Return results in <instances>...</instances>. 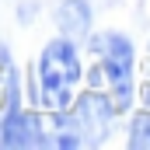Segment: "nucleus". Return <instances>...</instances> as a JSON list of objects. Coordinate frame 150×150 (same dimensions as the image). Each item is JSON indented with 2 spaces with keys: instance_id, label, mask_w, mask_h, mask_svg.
Listing matches in <instances>:
<instances>
[{
  "instance_id": "6",
  "label": "nucleus",
  "mask_w": 150,
  "mask_h": 150,
  "mask_svg": "<svg viewBox=\"0 0 150 150\" xmlns=\"http://www.w3.org/2000/svg\"><path fill=\"white\" fill-rule=\"evenodd\" d=\"M14 70V63H11V56L4 52V45H0V101H4V87H7V77Z\"/></svg>"
},
{
  "instance_id": "2",
  "label": "nucleus",
  "mask_w": 150,
  "mask_h": 150,
  "mask_svg": "<svg viewBox=\"0 0 150 150\" xmlns=\"http://www.w3.org/2000/svg\"><path fill=\"white\" fill-rule=\"evenodd\" d=\"M87 49L98 59L94 84H105V94L119 115L129 112L136 94V49L122 32H98L87 35Z\"/></svg>"
},
{
  "instance_id": "4",
  "label": "nucleus",
  "mask_w": 150,
  "mask_h": 150,
  "mask_svg": "<svg viewBox=\"0 0 150 150\" xmlns=\"http://www.w3.org/2000/svg\"><path fill=\"white\" fill-rule=\"evenodd\" d=\"M56 25H59L63 38L84 42L91 35V7H87V0H63L56 7Z\"/></svg>"
},
{
  "instance_id": "3",
  "label": "nucleus",
  "mask_w": 150,
  "mask_h": 150,
  "mask_svg": "<svg viewBox=\"0 0 150 150\" xmlns=\"http://www.w3.org/2000/svg\"><path fill=\"white\" fill-rule=\"evenodd\" d=\"M0 147H49V136L42 129L38 112L25 108V105H11L0 112Z\"/></svg>"
},
{
  "instance_id": "1",
  "label": "nucleus",
  "mask_w": 150,
  "mask_h": 150,
  "mask_svg": "<svg viewBox=\"0 0 150 150\" xmlns=\"http://www.w3.org/2000/svg\"><path fill=\"white\" fill-rule=\"evenodd\" d=\"M80 80H84V67H80V52L77 42L56 35L45 42L42 56H38V77H35V101L45 112H63L74 105L80 94Z\"/></svg>"
},
{
  "instance_id": "5",
  "label": "nucleus",
  "mask_w": 150,
  "mask_h": 150,
  "mask_svg": "<svg viewBox=\"0 0 150 150\" xmlns=\"http://www.w3.org/2000/svg\"><path fill=\"white\" fill-rule=\"evenodd\" d=\"M129 147L150 150V108L133 115V122H129Z\"/></svg>"
}]
</instances>
